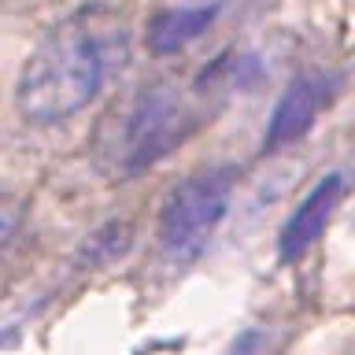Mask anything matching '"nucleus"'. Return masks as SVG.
Masks as SVG:
<instances>
[{
  "label": "nucleus",
  "instance_id": "obj_2",
  "mask_svg": "<svg viewBox=\"0 0 355 355\" xmlns=\"http://www.w3.org/2000/svg\"><path fill=\"white\" fill-rule=\"evenodd\" d=\"M233 196V171L230 166H207L182 178L159 207V252L171 266H189L200 259L207 241L215 237L218 222L230 211Z\"/></svg>",
  "mask_w": 355,
  "mask_h": 355
},
{
  "label": "nucleus",
  "instance_id": "obj_7",
  "mask_svg": "<svg viewBox=\"0 0 355 355\" xmlns=\"http://www.w3.org/2000/svg\"><path fill=\"white\" fill-rule=\"evenodd\" d=\"M22 226V204L19 200H0V244H8Z\"/></svg>",
  "mask_w": 355,
  "mask_h": 355
},
{
  "label": "nucleus",
  "instance_id": "obj_1",
  "mask_svg": "<svg viewBox=\"0 0 355 355\" xmlns=\"http://www.w3.org/2000/svg\"><path fill=\"white\" fill-rule=\"evenodd\" d=\"M126 26L107 8H82L44 33L15 82V107L30 126H60L96 100L126 63Z\"/></svg>",
  "mask_w": 355,
  "mask_h": 355
},
{
  "label": "nucleus",
  "instance_id": "obj_3",
  "mask_svg": "<svg viewBox=\"0 0 355 355\" xmlns=\"http://www.w3.org/2000/svg\"><path fill=\"white\" fill-rule=\"evenodd\" d=\"M196 107L178 93L174 85H152L130 100L122 122L111 141L119 174H137L144 166L159 163L171 148H178L196 130Z\"/></svg>",
  "mask_w": 355,
  "mask_h": 355
},
{
  "label": "nucleus",
  "instance_id": "obj_4",
  "mask_svg": "<svg viewBox=\"0 0 355 355\" xmlns=\"http://www.w3.org/2000/svg\"><path fill=\"white\" fill-rule=\"evenodd\" d=\"M333 78L329 74H304L282 93V100L274 104V115L266 122L263 133V152H277L285 144L300 141L304 133L318 122L322 107L333 100Z\"/></svg>",
  "mask_w": 355,
  "mask_h": 355
},
{
  "label": "nucleus",
  "instance_id": "obj_5",
  "mask_svg": "<svg viewBox=\"0 0 355 355\" xmlns=\"http://www.w3.org/2000/svg\"><path fill=\"white\" fill-rule=\"evenodd\" d=\"M344 196V174H326L311 193L296 204V211L288 215V222L277 233V255L282 263H296L300 255H307L318 244V237L326 233L333 211H337Z\"/></svg>",
  "mask_w": 355,
  "mask_h": 355
},
{
  "label": "nucleus",
  "instance_id": "obj_6",
  "mask_svg": "<svg viewBox=\"0 0 355 355\" xmlns=\"http://www.w3.org/2000/svg\"><path fill=\"white\" fill-rule=\"evenodd\" d=\"M215 4H182V8H163L159 15L148 22V49L155 55H174L189 49L200 33H204L211 22H215Z\"/></svg>",
  "mask_w": 355,
  "mask_h": 355
}]
</instances>
